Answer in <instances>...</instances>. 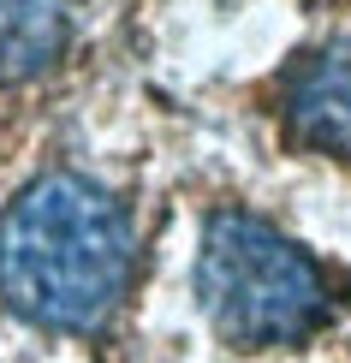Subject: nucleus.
<instances>
[{
	"instance_id": "nucleus-1",
	"label": "nucleus",
	"mask_w": 351,
	"mask_h": 363,
	"mask_svg": "<svg viewBox=\"0 0 351 363\" xmlns=\"http://www.w3.org/2000/svg\"><path fill=\"white\" fill-rule=\"evenodd\" d=\"M137 233L126 203L84 173H42L0 215V298L48 334H96L131 292Z\"/></svg>"
},
{
	"instance_id": "nucleus-2",
	"label": "nucleus",
	"mask_w": 351,
	"mask_h": 363,
	"mask_svg": "<svg viewBox=\"0 0 351 363\" xmlns=\"http://www.w3.org/2000/svg\"><path fill=\"white\" fill-rule=\"evenodd\" d=\"M196 304L238 352H280L316 340L340 310L328 268L298 238L250 208H215L196 245Z\"/></svg>"
},
{
	"instance_id": "nucleus-3",
	"label": "nucleus",
	"mask_w": 351,
	"mask_h": 363,
	"mask_svg": "<svg viewBox=\"0 0 351 363\" xmlns=\"http://www.w3.org/2000/svg\"><path fill=\"white\" fill-rule=\"evenodd\" d=\"M280 119L292 143L351 161V36H333L292 60V72L280 78Z\"/></svg>"
},
{
	"instance_id": "nucleus-4",
	"label": "nucleus",
	"mask_w": 351,
	"mask_h": 363,
	"mask_svg": "<svg viewBox=\"0 0 351 363\" xmlns=\"http://www.w3.org/2000/svg\"><path fill=\"white\" fill-rule=\"evenodd\" d=\"M72 48L66 0H0V84H36Z\"/></svg>"
}]
</instances>
